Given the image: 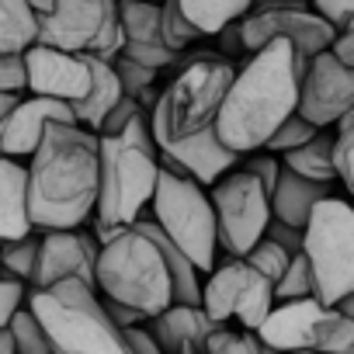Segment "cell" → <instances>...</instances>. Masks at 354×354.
I'll return each mask as SVG.
<instances>
[{
    "instance_id": "cell-10",
    "label": "cell",
    "mask_w": 354,
    "mask_h": 354,
    "mask_svg": "<svg viewBox=\"0 0 354 354\" xmlns=\"http://www.w3.org/2000/svg\"><path fill=\"white\" fill-rule=\"evenodd\" d=\"M257 337L271 351L354 354V319L340 306H326L319 299L278 302Z\"/></svg>"
},
{
    "instance_id": "cell-2",
    "label": "cell",
    "mask_w": 354,
    "mask_h": 354,
    "mask_svg": "<svg viewBox=\"0 0 354 354\" xmlns=\"http://www.w3.org/2000/svg\"><path fill=\"white\" fill-rule=\"evenodd\" d=\"M302 80L295 73V46L285 39L268 42L250 53V59L236 70L230 94L223 101L216 132L219 139L247 156L268 146V139L299 111Z\"/></svg>"
},
{
    "instance_id": "cell-25",
    "label": "cell",
    "mask_w": 354,
    "mask_h": 354,
    "mask_svg": "<svg viewBox=\"0 0 354 354\" xmlns=\"http://www.w3.org/2000/svg\"><path fill=\"white\" fill-rule=\"evenodd\" d=\"M188 21L202 35H223L230 25H240L257 0H177Z\"/></svg>"
},
{
    "instance_id": "cell-33",
    "label": "cell",
    "mask_w": 354,
    "mask_h": 354,
    "mask_svg": "<svg viewBox=\"0 0 354 354\" xmlns=\"http://www.w3.org/2000/svg\"><path fill=\"white\" fill-rule=\"evenodd\" d=\"M333 163H337V181H340L344 192L354 198V115H347V118L337 125Z\"/></svg>"
},
{
    "instance_id": "cell-44",
    "label": "cell",
    "mask_w": 354,
    "mask_h": 354,
    "mask_svg": "<svg viewBox=\"0 0 354 354\" xmlns=\"http://www.w3.org/2000/svg\"><path fill=\"white\" fill-rule=\"evenodd\" d=\"M18 94H4V91H0V129H4V122H8V115L18 108Z\"/></svg>"
},
{
    "instance_id": "cell-36",
    "label": "cell",
    "mask_w": 354,
    "mask_h": 354,
    "mask_svg": "<svg viewBox=\"0 0 354 354\" xmlns=\"http://www.w3.org/2000/svg\"><path fill=\"white\" fill-rule=\"evenodd\" d=\"M240 167H243V170H250V174L257 177V181L268 188V192H274V188H278L281 174H285V160H281L278 153H268V149L247 153V156L240 160Z\"/></svg>"
},
{
    "instance_id": "cell-8",
    "label": "cell",
    "mask_w": 354,
    "mask_h": 354,
    "mask_svg": "<svg viewBox=\"0 0 354 354\" xmlns=\"http://www.w3.org/2000/svg\"><path fill=\"white\" fill-rule=\"evenodd\" d=\"M306 261L313 271V299L340 306L354 295V205L351 198H323L306 226Z\"/></svg>"
},
{
    "instance_id": "cell-5",
    "label": "cell",
    "mask_w": 354,
    "mask_h": 354,
    "mask_svg": "<svg viewBox=\"0 0 354 354\" xmlns=\"http://www.w3.org/2000/svg\"><path fill=\"white\" fill-rule=\"evenodd\" d=\"M233 77H236V70L223 56L202 53V56L188 59L177 70V77H170V84L160 91V97L153 101L149 122H153L156 142L177 146V142L195 139L198 132L216 129Z\"/></svg>"
},
{
    "instance_id": "cell-24",
    "label": "cell",
    "mask_w": 354,
    "mask_h": 354,
    "mask_svg": "<svg viewBox=\"0 0 354 354\" xmlns=\"http://www.w3.org/2000/svg\"><path fill=\"white\" fill-rule=\"evenodd\" d=\"M333 146H337V129H319L306 146L285 153V167L306 181H316V185H330L337 181V163H333Z\"/></svg>"
},
{
    "instance_id": "cell-49",
    "label": "cell",
    "mask_w": 354,
    "mask_h": 354,
    "mask_svg": "<svg viewBox=\"0 0 354 354\" xmlns=\"http://www.w3.org/2000/svg\"><path fill=\"white\" fill-rule=\"evenodd\" d=\"M268 354H316V351H268Z\"/></svg>"
},
{
    "instance_id": "cell-45",
    "label": "cell",
    "mask_w": 354,
    "mask_h": 354,
    "mask_svg": "<svg viewBox=\"0 0 354 354\" xmlns=\"http://www.w3.org/2000/svg\"><path fill=\"white\" fill-rule=\"evenodd\" d=\"M254 8H313L309 0H257Z\"/></svg>"
},
{
    "instance_id": "cell-19",
    "label": "cell",
    "mask_w": 354,
    "mask_h": 354,
    "mask_svg": "<svg viewBox=\"0 0 354 354\" xmlns=\"http://www.w3.org/2000/svg\"><path fill=\"white\" fill-rule=\"evenodd\" d=\"M122 11V28H125V49L122 56L163 70L170 63H177V56L163 39V4H153V0H118Z\"/></svg>"
},
{
    "instance_id": "cell-20",
    "label": "cell",
    "mask_w": 354,
    "mask_h": 354,
    "mask_svg": "<svg viewBox=\"0 0 354 354\" xmlns=\"http://www.w3.org/2000/svg\"><path fill=\"white\" fill-rule=\"evenodd\" d=\"M146 330L167 354H209V340L219 323L205 313V306L174 302L160 316L146 319Z\"/></svg>"
},
{
    "instance_id": "cell-16",
    "label": "cell",
    "mask_w": 354,
    "mask_h": 354,
    "mask_svg": "<svg viewBox=\"0 0 354 354\" xmlns=\"http://www.w3.org/2000/svg\"><path fill=\"white\" fill-rule=\"evenodd\" d=\"M28 94L56 97L66 104H77L91 91V59L84 53H63L53 46L35 42L28 53Z\"/></svg>"
},
{
    "instance_id": "cell-27",
    "label": "cell",
    "mask_w": 354,
    "mask_h": 354,
    "mask_svg": "<svg viewBox=\"0 0 354 354\" xmlns=\"http://www.w3.org/2000/svg\"><path fill=\"white\" fill-rule=\"evenodd\" d=\"M39 250H42V236H21V240H11L0 247V268L4 274L25 281L32 288V278H35V268H39Z\"/></svg>"
},
{
    "instance_id": "cell-34",
    "label": "cell",
    "mask_w": 354,
    "mask_h": 354,
    "mask_svg": "<svg viewBox=\"0 0 354 354\" xmlns=\"http://www.w3.org/2000/svg\"><path fill=\"white\" fill-rule=\"evenodd\" d=\"M271 347H264V340L257 333H247V330H230V326H219L209 340V354H268Z\"/></svg>"
},
{
    "instance_id": "cell-47",
    "label": "cell",
    "mask_w": 354,
    "mask_h": 354,
    "mask_svg": "<svg viewBox=\"0 0 354 354\" xmlns=\"http://www.w3.org/2000/svg\"><path fill=\"white\" fill-rule=\"evenodd\" d=\"M28 4H32V8H35V15L42 18V15H49V11L56 8V0H28Z\"/></svg>"
},
{
    "instance_id": "cell-41",
    "label": "cell",
    "mask_w": 354,
    "mask_h": 354,
    "mask_svg": "<svg viewBox=\"0 0 354 354\" xmlns=\"http://www.w3.org/2000/svg\"><path fill=\"white\" fill-rule=\"evenodd\" d=\"M309 4H313V11H319L337 32L354 21V0H309Z\"/></svg>"
},
{
    "instance_id": "cell-52",
    "label": "cell",
    "mask_w": 354,
    "mask_h": 354,
    "mask_svg": "<svg viewBox=\"0 0 354 354\" xmlns=\"http://www.w3.org/2000/svg\"><path fill=\"white\" fill-rule=\"evenodd\" d=\"M351 205H354V198H351Z\"/></svg>"
},
{
    "instance_id": "cell-3",
    "label": "cell",
    "mask_w": 354,
    "mask_h": 354,
    "mask_svg": "<svg viewBox=\"0 0 354 354\" xmlns=\"http://www.w3.org/2000/svg\"><path fill=\"white\" fill-rule=\"evenodd\" d=\"M97 243V292L104 299H115L146 319L174 306V281L163 250L142 223L125 230H101Z\"/></svg>"
},
{
    "instance_id": "cell-43",
    "label": "cell",
    "mask_w": 354,
    "mask_h": 354,
    "mask_svg": "<svg viewBox=\"0 0 354 354\" xmlns=\"http://www.w3.org/2000/svg\"><path fill=\"white\" fill-rule=\"evenodd\" d=\"M333 53H337V59H340V63L354 66V21H351V25H344V28L337 32Z\"/></svg>"
},
{
    "instance_id": "cell-26",
    "label": "cell",
    "mask_w": 354,
    "mask_h": 354,
    "mask_svg": "<svg viewBox=\"0 0 354 354\" xmlns=\"http://www.w3.org/2000/svg\"><path fill=\"white\" fill-rule=\"evenodd\" d=\"M39 42V15L28 0H0V53H28Z\"/></svg>"
},
{
    "instance_id": "cell-48",
    "label": "cell",
    "mask_w": 354,
    "mask_h": 354,
    "mask_svg": "<svg viewBox=\"0 0 354 354\" xmlns=\"http://www.w3.org/2000/svg\"><path fill=\"white\" fill-rule=\"evenodd\" d=\"M340 309H344V313H347V316L354 319V295H347V299L340 302Z\"/></svg>"
},
{
    "instance_id": "cell-32",
    "label": "cell",
    "mask_w": 354,
    "mask_h": 354,
    "mask_svg": "<svg viewBox=\"0 0 354 354\" xmlns=\"http://www.w3.org/2000/svg\"><path fill=\"white\" fill-rule=\"evenodd\" d=\"M243 261H247L250 268H257V271H261V274H264V278L274 285V281H278V278L288 271V264H292L295 257H292L285 247H278L274 240H268V236H264V240H261V243H257V247H254V250L243 257Z\"/></svg>"
},
{
    "instance_id": "cell-51",
    "label": "cell",
    "mask_w": 354,
    "mask_h": 354,
    "mask_svg": "<svg viewBox=\"0 0 354 354\" xmlns=\"http://www.w3.org/2000/svg\"><path fill=\"white\" fill-rule=\"evenodd\" d=\"M0 274H4V268H0Z\"/></svg>"
},
{
    "instance_id": "cell-21",
    "label": "cell",
    "mask_w": 354,
    "mask_h": 354,
    "mask_svg": "<svg viewBox=\"0 0 354 354\" xmlns=\"http://www.w3.org/2000/svg\"><path fill=\"white\" fill-rule=\"evenodd\" d=\"M32 212H28V167L21 160L0 156V247L32 236Z\"/></svg>"
},
{
    "instance_id": "cell-37",
    "label": "cell",
    "mask_w": 354,
    "mask_h": 354,
    "mask_svg": "<svg viewBox=\"0 0 354 354\" xmlns=\"http://www.w3.org/2000/svg\"><path fill=\"white\" fill-rule=\"evenodd\" d=\"M28 285L11 278V274H0V330H8L15 323V316L28 306Z\"/></svg>"
},
{
    "instance_id": "cell-42",
    "label": "cell",
    "mask_w": 354,
    "mask_h": 354,
    "mask_svg": "<svg viewBox=\"0 0 354 354\" xmlns=\"http://www.w3.org/2000/svg\"><path fill=\"white\" fill-rule=\"evenodd\" d=\"M125 344H129V354H167V351L153 340V333H149L146 326H129V330H125Z\"/></svg>"
},
{
    "instance_id": "cell-40",
    "label": "cell",
    "mask_w": 354,
    "mask_h": 354,
    "mask_svg": "<svg viewBox=\"0 0 354 354\" xmlns=\"http://www.w3.org/2000/svg\"><path fill=\"white\" fill-rule=\"evenodd\" d=\"M268 240H274L278 247H285L292 257H302V250H306V230H299V226H288V223H281V219H274L271 216V223H268V233H264Z\"/></svg>"
},
{
    "instance_id": "cell-30",
    "label": "cell",
    "mask_w": 354,
    "mask_h": 354,
    "mask_svg": "<svg viewBox=\"0 0 354 354\" xmlns=\"http://www.w3.org/2000/svg\"><path fill=\"white\" fill-rule=\"evenodd\" d=\"M163 39L174 53H185L195 39H202V32L188 21V15L181 11L177 0H163Z\"/></svg>"
},
{
    "instance_id": "cell-15",
    "label": "cell",
    "mask_w": 354,
    "mask_h": 354,
    "mask_svg": "<svg viewBox=\"0 0 354 354\" xmlns=\"http://www.w3.org/2000/svg\"><path fill=\"white\" fill-rule=\"evenodd\" d=\"M97 257H101V243L84 226L49 230L42 233V250H39L32 288H53L56 281H66V278H80L97 288Z\"/></svg>"
},
{
    "instance_id": "cell-29",
    "label": "cell",
    "mask_w": 354,
    "mask_h": 354,
    "mask_svg": "<svg viewBox=\"0 0 354 354\" xmlns=\"http://www.w3.org/2000/svg\"><path fill=\"white\" fill-rule=\"evenodd\" d=\"M299 299H313V271L306 254L295 257L288 271L274 281V302H299Z\"/></svg>"
},
{
    "instance_id": "cell-9",
    "label": "cell",
    "mask_w": 354,
    "mask_h": 354,
    "mask_svg": "<svg viewBox=\"0 0 354 354\" xmlns=\"http://www.w3.org/2000/svg\"><path fill=\"white\" fill-rule=\"evenodd\" d=\"M39 42L115 63L125 49L118 0H56V8L39 18Z\"/></svg>"
},
{
    "instance_id": "cell-23",
    "label": "cell",
    "mask_w": 354,
    "mask_h": 354,
    "mask_svg": "<svg viewBox=\"0 0 354 354\" xmlns=\"http://www.w3.org/2000/svg\"><path fill=\"white\" fill-rule=\"evenodd\" d=\"M87 59H91V91H87L84 101L73 104V111H77L80 125L101 132V125L111 115V108L125 97V87H122L118 70H115L111 59H101V56H87Z\"/></svg>"
},
{
    "instance_id": "cell-13",
    "label": "cell",
    "mask_w": 354,
    "mask_h": 354,
    "mask_svg": "<svg viewBox=\"0 0 354 354\" xmlns=\"http://www.w3.org/2000/svg\"><path fill=\"white\" fill-rule=\"evenodd\" d=\"M240 39H243L247 53H257L274 39L292 42L295 46V70L306 73L319 53L333 49L337 28L313 8H254L240 21Z\"/></svg>"
},
{
    "instance_id": "cell-7",
    "label": "cell",
    "mask_w": 354,
    "mask_h": 354,
    "mask_svg": "<svg viewBox=\"0 0 354 354\" xmlns=\"http://www.w3.org/2000/svg\"><path fill=\"white\" fill-rule=\"evenodd\" d=\"M149 219L163 230V236L192 257L202 274H212L219 264V223L209 188H202L192 177L160 174V185L149 205Z\"/></svg>"
},
{
    "instance_id": "cell-4",
    "label": "cell",
    "mask_w": 354,
    "mask_h": 354,
    "mask_svg": "<svg viewBox=\"0 0 354 354\" xmlns=\"http://www.w3.org/2000/svg\"><path fill=\"white\" fill-rule=\"evenodd\" d=\"M28 309L49 333L56 354H129L125 330L108 316L101 292L80 278L32 288Z\"/></svg>"
},
{
    "instance_id": "cell-39",
    "label": "cell",
    "mask_w": 354,
    "mask_h": 354,
    "mask_svg": "<svg viewBox=\"0 0 354 354\" xmlns=\"http://www.w3.org/2000/svg\"><path fill=\"white\" fill-rule=\"evenodd\" d=\"M139 115H142V101L125 94V97L111 108V115L104 118V125H101L97 136H118V132H125V125H129L132 118H139Z\"/></svg>"
},
{
    "instance_id": "cell-35",
    "label": "cell",
    "mask_w": 354,
    "mask_h": 354,
    "mask_svg": "<svg viewBox=\"0 0 354 354\" xmlns=\"http://www.w3.org/2000/svg\"><path fill=\"white\" fill-rule=\"evenodd\" d=\"M115 70H118V80H122V87H125L129 97H146L149 87L156 84V73H160V70L142 66V63H136L129 56H118L115 59Z\"/></svg>"
},
{
    "instance_id": "cell-6",
    "label": "cell",
    "mask_w": 354,
    "mask_h": 354,
    "mask_svg": "<svg viewBox=\"0 0 354 354\" xmlns=\"http://www.w3.org/2000/svg\"><path fill=\"white\" fill-rule=\"evenodd\" d=\"M160 153L136 146L125 136H101V192L94 226L125 230L142 219L160 185Z\"/></svg>"
},
{
    "instance_id": "cell-1",
    "label": "cell",
    "mask_w": 354,
    "mask_h": 354,
    "mask_svg": "<svg viewBox=\"0 0 354 354\" xmlns=\"http://www.w3.org/2000/svg\"><path fill=\"white\" fill-rule=\"evenodd\" d=\"M28 167V212L39 233L80 230L97 212L101 136L80 122L49 129Z\"/></svg>"
},
{
    "instance_id": "cell-38",
    "label": "cell",
    "mask_w": 354,
    "mask_h": 354,
    "mask_svg": "<svg viewBox=\"0 0 354 354\" xmlns=\"http://www.w3.org/2000/svg\"><path fill=\"white\" fill-rule=\"evenodd\" d=\"M0 91L18 94V97L28 91V59H25V53H0Z\"/></svg>"
},
{
    "instance_id": "cell-14",
    "label": "cell",
    "mask_w": 354,
    "mask_h": 354,
    "mask_svg": "<svg viewBox=\"0 0 354 354\" xmlns=\"http://www.w3.org/2000/svg\"><path fill=\"white\" fill-rule=\"evenodd\" d=\"M354 108V66L340 63L333 49L319 53L299 91V115L319 129H337Z\"/></svg>"
},
{
    "instance_id": "cell-31",
    "label": "cell",
    "mask_w": 354,
    "mask_h": 354,
    "mask_svg": "<svg viewBox=\"0 0 354 354\" xmlns=\"http://www.w3.org/2000/svg\"><path fill=\"white\" fill-rule=\"evenodd\" d=\"M319 132V125H313L309 118H302L299 111L288 118V122H281V129L268 139V153H278V156H285V153H292V149H299V146H306L313 136Z\"/></svg>"
},
{
    "instance_id": "cell-50",
    "label": "cell",
    "mask_w": 354,
    "mask_h": 354,
    "mask_svg": "<svg viewBox=\"0 0 354 354\" xmlns=\"http://www.w3.org/2000/svg\"><path fill=\"white\" fill-rule=\"evenodd\" d=\"M153 4H163V0H153Z\"/></svg>"
},
{
    "instance_id": "cell-22",
    "label": "cell",
    "mask_w": 354,
    "mask_h": 354,
    "mask_svg": "<svg viewBox=\"0 0 354 354\" xmlns=\"http://www.w3.org/2000/svg\"><path fill=\"white\" fill-rule=\"evenodd\" d=\"M330 198V185H316V181H306V177L292 174L285 167L278 188L271 192V216L288 223V226H299L306 230L309 226V216L316 212V205Z\"/></svg>"
},
{
    "instance_id": "cell-46",
    "label": "cell",
    "mask_w": 354,
    "mask_h": 354,
    "mask_svg": "<svg viewBox=\"0 0 354 354\" xmlns=\"http://www.w3.org/2000/svg\"><path fill=\"white\" fill-rule=\"evenodd\" d=\"M0 354H18V347H15V337H11V330H0Z\"/></svg>"
},
{
    "instance_id": "cell-18",
    "label": "cell",
    "mask_w": 354,
    "mask_h": 354,
    "mask_svg": "<svg viewBox=\"0 0 354 354\" xmlns=\"http://www.w3.org/2000/svg\"><path fill=\"white\" fill-rule=\"evenodd\" d=\"M240 153H233L216 129L209 132H198L195 139L188 142H177V146H160V167L170 170V174H181V177H192L202 188H212L219 185L230 170L240 167Z\"/></svg>"
},
{
    "instance_id": "cell-12",
    "label": "cell",
    "mask_w": 354,
    "mask_h": 354,
    "mask_svg": "<svg viewBox=\"0 0 354 354\" xmlns=\"http://www.w3.org/2000/svg\"><path fill=\"white\" fill-rule=\"evenodd\" d=\"M219 223V247L230 257H247L268 233L271 192L243 167L230 170L219 185L209 188Z\"/></svg>"
},
{
    "instance_id": "cell-17",
    "label": "cell",
    "mask_w": 354,
    "mask_h": 354,
    "mask_svg": "<svg viewBox=\"0 0 354 354\" xmlns=\"http://www.w3.org/2000/svg\"><path fill=\"white\" fill-rule=\"evenodd\" d=\"M59 122H77L73 104L56 101V97H39V94L21 97L18 108L8 115L4 129H0V156L32 160L42 139L49 136V129Z\"/></svg>"
},
{
    "instance_id": "cell-11",
    "label": "cell",
    "mask_w": 354,
    "mask_h": 354,
    "mask_svg": "<svg viewBox=\"0 0 354 354\" xmlns=\"http://www.w3.org/2000/svg\"><path fill=\"white\" fill-rule=\"evenodd\" d=\"M202 306L219 326L236 323L240 330L257 333L278 302L274 285L257 268H250L243 257H230L226 264H216L212 274H205Z\"/></svg>"
},
{
    "instance_id": "cell-28",
    "label": "cell",
    "mask_w": 354,
    "mask_h": 354,
    "mask_svg": "<svg viewBox=\"0 0 354 354\" xmlns=\"http://www.w3.org/2000/svg\"><path fill=\"white\" fill-rule=\"evenodd\" d=\"M8 330H11V337H15L18 354H56V347H53L49 333L42 330V323L35 319V313H32L28 306L15 316V323H11Z\"/></svg>"
}]
</instances>
